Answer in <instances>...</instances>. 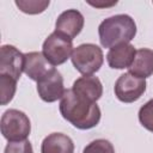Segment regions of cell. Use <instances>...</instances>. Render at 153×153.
<instances>
[{
  "label": "cell",
  "instance_id": "e0dca14e",
  "mask_svg": "<svg viewBox=\"0 0 153 153\" xmlns=\"http://www.w3.org/2000/svg\"><path fill=\"white\" fill-rule=\"evenodd\" d=\"M139 121L143 128L153 133V99H149L140 108Z\"/></svg>",
  "mask_w": 153,
  "mask_h": 153
},
{
  "label": "cell",
  "instance_id": "7a4b0ae2",
  "mask_svg": "<svg viewBox=\"0 0 153 153\" xmlns=\"http://www.w3.org/2000/svg\"><path fill=\"white\" fill-rule=\"evenodd\" d=\"M100 44L112 48L122 43H129L136 35V24L128 14H116L104 19L98 26Z\"/></svg>",
  "mask_w": 153,
  "mask_h": 153
},
{
  "label": "cell",
  "instance_id": "30bf717a",
  "mask_svg": "<svg viewBox=\"0 0 153 153\" xmlns=\"http://www.w3.org/2000/svg\"><path fill=\"white\" fill-rule=\"evenodd\" d=\"M72 91L85 99L97 103L103 94V85L94 75H82L73 82Z\"/></svg>",
  "mask_w": 153,
  "mask_h": 153
},
{
  "label": "cell",
  "instance_id": "52a82bcc",
  "mask_svg": "<svg viewBox=\"0 0 153 153\" xmlns=\"http://www.w3.org/2000/svg\"><path fill=\"white\" fill-rule=\"evenodd\" d=\"M37 92L41 99L47 103H53L57 99H61L66 92L61 73L53 67L43 78L37 81Z\"/></svg>",
  "mask_w": 153,
  "mask_h": 153
},
{
  "label": "cell",
  "instance_id": "3957f363",
  "mask_svg": "<svg viewBox=\"0 0 153 153\" xmlns=\"http://www.w3.org/2000/svg\"><path fill=\"white\" fill-rule=\"evenodd\" d=\"M71 60L78 72L84 75H92L102 67L104 56L102 49L98 45L84 43L74 48Z\"/></svg>",
  "mask_w": 153,
  "mask_h": 153
},
{
  "label": "cell",
  "instance_id": "6da1fadb",
  "mask_svg": "<svg viewBox=\"0 0 153 153\" xmlns=\"http://www.w3.org/2000/svg\"><path fill=\"white\" fill-rule=\"evenodd\" d=\"M62 117L78 129H91L100 121V109L97 103L85 99L71 90H66L60 102Z\"/></svg>",
  "mask_w": 153,
  "mask_h": 153
},
{
  "label": "cell",
  "instance_id": "8fae6325",
  "mask_svg": "<svg viewBox=\"0 0 153 153\" xmlns=\"http://www.w3.org/2000/svg\"><path fill=\"white\" fill-rule=\"evenodd\" d=\"M136 50L130 43H122L112 47L106 54V61L114 69L129 68L135 59Z\"/></svg>",
  "mask_w": 153,
  "mask_h": 153
},
{
  "label": "cell",
  "instance_id": "5b68a950",
  "mask_svg": "<svg viewBox=\"0 0 153 153\" xmlns=\"http://www.w3.org/2000/svg\"><path fill=\"white\" fill-rule=\"evenodd\" d=\"M73 39L54 31L43 42L42 53L51 66L65 63L73 53Z\"/></svg>",
  "mask_w": 153,
  "mask_h": 153
},
{
  "label": "cell",
  "instance_id": "ac0fdd59",
  "mask_svg": "<svg viewBox=\"0 0 153 153\" xmlns=\"http://www.w3.org/2000/svg\"><path fill=\"white\" fill-rule=\"evenodd\" d=\"M82 153H115V148L112 143L105 139H98L90 142Z\"/></svg>",
  "mask_w": 153,
  "mask_h": 153
},
{
  "label": "cell",
  "instance_id": "5bb4252c",
  "mask_svg": "<svg viewBox=\"0 0 153 153\" xmlns=\"http://www.w3.org/2000/svg\"><path fill=\"white\" fill-rule=\"evenodd\" d=\"M128 69L129 73L142 79L151 76L153 74V50L148 48L136 50L135 59Z\"/></svg>",
  "mask_w": 153,
  "mask_h": 153
},
{
  "label": "cell",
  "instance_id": "7c38bea8",
  "mask_svg": "<svg viewBox=\"0 0 153 153\" xmlns=\"http://www.w3.org/2000/svg\"><path fill=\"white\" fill-rule=\"evenodd\" d=\"M24 73L35 81H38L43 78L53 67L44 57L43 53L31 51L24 54Z\"/></svg>",
  "mask_w": 153,
  "mask_h": 153
},
{
  "label": "cell",
  "instance_id": "9c48e42d",
  "mask_svg": "<svg viewBox=\"0 0 153 153\" xmlns=\"http://www.w3.org/2000/svg\"><path fill=\"white\" fill-rule=\"evenodd\" d=\"M84 16L76 10H67L62 12L55 23V31L73 39L76 37L84 27Z\"/></svg>",
  "mask_w": 153,
  "mask_h": 153
},
{
  "label": "cell",
  "instance_id": "ba28073f",
  "mask_svg": "<svg viewBox=\"0 0 153 153\" xmlns=\"http://www.w3.org/2000/svg\"><path fill=\"white\" fill-rule=\"evenodd\" d=\"M24 54L16 47L5 44L0 49V74L10 75L18 80L24 72Z\"/></svg>",
  "mask_w": 153,
  "mask_h": 153
},
{
  "label": "cell",
  "instance_id": "277c9868",
  "mask_svg": "<svg viewBox=\"0 0 153 153\" xmlns=\"http://www.w3.org/2000/svg\"><path fill=\"white\" fill-rule=\"evenodd\" d=\"M0 129L2 136L8 141L26 140L31 131V123L29 117L17 109L6 110L0 121Z\"/></svg>",
  "mask_w": 153,
  "mask_h": 153
},
{
  "label": "cell",
  "instance_id": "8992f818",
  "mask_svg": "<svg viewBox=\"0 0 153 153\" xmlns=\"http://www.w3.org/2000/svg\"><path fill=\"white\" fill-rule=\"evenodd\" d=\"M146 80L131 73H124L115 82V96L123 103H133L137 100L146 91Z\"/></svg>",
  "mask_w": 153,
  "mask_h": 153
},
{
  "label": "cell",
  "instance_id": "2e32d148",
  "mask_svg": "<svg viewBox=\"0 0 153 153\" xmlns=\"http://www.w3.org/2000/svg\"><path fill=\"white\" fill-rule=\"evenodd\" d=\"M49 1H25V0H16L17 7L27 14H38L45 11V8L49 6Z\"/></svg>",
  "mask_w": 153,
  "mask_h": 153
},
{
  "label": "cell",
  "instance_id": "ffe728a7",
  "mask_svg": "<svg viewBox=\"0 0 153 153\" xmlns=\"http://www.w3.org/2000/svg\"><path fill=\"white\" fill-rule=\"evenodd\" d=\"M116 4H117L116 1H115V2H109V4H106V2H105V4H97V2L94 4V2H90V5H92V6H94V7H104V6L106 7V6H112V5H116Z\"/></svg>",
  "mask_w": 153,
  "mask_h": 153
},
{
  "label": "cell",
  "instance_id": "4fadbf2b",
  "mask_svg": "<svg viewBox=\"0 0 153 153\" xmlns=\"http://www.w3.org/2000/svg\"><path fill=\"white\" fill-rule=\"evenodd\" d=\"M41 153H74V143L66 134L51 133L44 137Z\"/></svg>",
  "mask_w": 153,
  "mask_h": 153
},
{
  "label": "cell",
  "instance_id": "9a60e30c",
  "mask_svg": "<svg viewBox=\"0 0 153 153\" xmlns=\"http://www.w3.org/2000/svg\"><path fill=\"white\" fill-rule=\"evenodd\" d=\"M17 90V80L10 75L0 74V103L1 105L8 104L16 93Z\"/></svg>",
  "mask_w": 153,
  "mask_h": 153
},
{
  "label": "cell",
  "instance_id": "d6986e66",
  "mask_svg": "<svg viewBox=\"0 0 153 153\" xmlns=\"http://www.w3.org/2000/svg\"><path fill=\"white\" fill-rule=\"evenodd\" d=\"M4 153H33V151L29 140H22V141H8Z\"/></svg>",
  "mask_w": 153,
  "mask_h": 153
}]
</instances>
